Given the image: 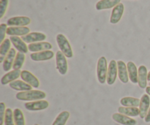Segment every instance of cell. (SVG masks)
<instances>
[{
  "label": "cell",
  "instance_id": "obj_1",
  "mask_svg": "<svg viewBox=\"0 0 150 125\" xmlns=\"http://www.w3.org/2000/svg\"><path fill=\"white\" fill-rule=\"evenodd\" d=\"M16 99L21 101H32L40 100L46 97V94L42 91L40 90H30L26 92H21L16 94Z\"/></svg>",
  "mask_w": 150,
  "mask_h": 125
},
{
  "label": "cell",
  "instance_id": "obj_2",
  "mask_svg": "<svg viewBox=\"0 0 150 125\" xmlns=\"http://www.w3.org/2000/svg\"><path fill=\"white\" fill-rule=\"evenodd\" d=\"M108 63L105 56L100 57L97 64V76L100 83L104 84L106 81L108 73Z\"/></svg>",
  "mask_w": 150,
  "mask_h": 125
},
{
  "label": "cell",
  "instance_id": "obj_3",
  "mask_svg": "<svg viewBox=\"0 0 150 125\" xmlns=\"http://www.w3.org/2000/svg\"><path fill=\"white\" fill-rule=\"evenodd\" d=\"M57 42L60 51H62L67 58L71 59L73 56V52L71 45L64 35L58 34L57 35Z\"/></svg>",
  "mask_w": 150,
  "mask_h": 125
},
{
  "label": "cell",
  "instance_id": "obj_4",
  "mask_svg": "<svg viewBox=\"0 0 150 125\" xmlns=\"http://www.w3.org/2000/svg\"><path fill=\"white\" fill-rule=\"evenodd\" d=\"M56 64H57V69L59 73L62 76H64L67 73V61L66 59V56L64 55L62 51H58L56 54Z\"/></svg>",
  "mask_w": 150,
  "mask_h": 125
},
{
  "label": "cell",
  "instance_id": "obj_5",
  "mask_svg": "<svg viewBox=\"0 0 150 125\" xmlns=\"http://www.w3.org/2000/svg\"><path fill=\"white\" fill-rule=\"evenodd\" d=\"M25 108L29 111H39L47 109L49 106V102L46 100H40L28 102L24 104Z\"/></svg>",
  "mask_w": 150,
  "mask_h": 125
},
{
  "label": "cell",
  "instance_id": "obj_6",
  "mask_svg": "<svg viewBox=\"0 0 150 125\" xmlns=\"http://www.w3.org/2000/svg\"><path fill=\"white\" fill-rule=\"evenodd\" d=\"M118 73L117 62L115 60H111L108 64V73H107L106 82L108 85H113L115 83Z\"/></svg>",
  "mask_w": 150,
  "mask_h": 125
},
{
  "label": "cell",
  "instance_id": "obj_7",
  "mask_svg": "<svg viewBox=\"0 0 150 125\" xmlns=\"http://www.w3.org/2000/svg\"><path fill=\"white\" fill-rule=\"evenodd\" d=\"M125 10V6L122 3H120L117 6L113 8L112 12H111V18H110V23L112 24H116L119 23L121 20L122 17L123 16Z\"/></svg>",
  "mask_w": 150,
  "mask_h": 125
},
{
  "label": "cell",
  "instance_id": "obj_8",
  "mask_svg": "<svg viewBox=\"0 0 150 125\" xmlns=\"http://www.w3.org/2000/svg\"><path fill=\"white\" fill-rule=\"evenodd\" d=\"M21 39L26 43H35V42H43L46 39V35L41 32H31L22 37Z\"/></svg>",
  "mask_w": 150,
  "mask_h": 125
},
{
  "label": "cell",
  "instance_id": "obj_9",
  "mask_svg": "<svg viewBox=\"0 0 150 125\" xmlns=\"http://www.w3.org/2000/svg\"><path fill=\"white\" fill-rule=\"evenodd\" d=\"M31 23V19L26 16H16L9 18L7 25L10 26H26Z\"/></svg>",
  "mask_w": 150,
  "mask_h": 125
},
{
  "label": "cell",
  "instance_id": "obj_10",
  "mask_svg": "<svg viewBox=\"0 0 150 125\" xmlns=\"http://www.w3.org/2000/svg\"><path fill=\"white\" fill-rule=\"evenodd\" d=\"M21 78L23 81L27 83L33 88H38L40 86V81L38 78L27 70H22Z\"/></svg>",
  "mask_w": 150,
  "mask_h": 125
},
{
  "label": "cell",
  "instance_id": "obj_11",
  "mask_svg": "<svg viewBox=\"0 0 150 125\" xmlns=\"http://www.w3.org/2000/svg\"><path fill=\"white\" fill-rule=\"evenodd\" d=\"M54 56V52L51 50H48V51H40V52L32 53L30 55V58L35 61H42L51 59Z\"/></svg>",
  "mask_w": 150,
  "mask_h": 125
},
{
  "label": "cell",
  "instance_id": "obj_12",
  "mask_svg": "<svg viewBox=\"0 0 150 125\" xmlns=\"http://www.w3.org/2000/svg\"><path fill=\"white\" fill-rule=\"evenodd\" d=\"M52 48V45L48 42H35V43L29 44V45H28L29 51L34 53L48 51V50H51Z\"/></svg>",
  "mask_w": 150,
  "mask_h": 125
},
{
  "label": "cell",
  "instance_id": "obj_13",
  "mask_svg": "<svg viewBox=\"0 0 150 125\" xmlns=\"http://www.w3.org/2000/svg\"><path fill=\"white\" fill-rule=\"evenodd\" d=\"M30 29L26 26H9L7 30V35L10 36H25L30 33Z\"/></svg>",
  "mask_w": 150,
  "mask_h": 125
},
{
  "label": "cell",
  "instance_id": "obj_14",
  "mask_svg": "<svg viewBox=\"0 0 150 125\" xmlns=\"http://www.w3.org/2000/svg\"><path fill=\"white\" fill-rule=\"evenodd\" d=\"M16 55H17V53H16V48H11L7 55L6 56L4 62L2 63V67L4 71L7 72L11 70Z\"/></svg>",
  "mask_w": 150,
  "mask_h": 125
},
{
  "label": "cell",
  "instance_id": "obj_15",
  "mask_svg": "<svg viewBox=\"0 0 150 125\" xmlns=\"http://www.w3.org/2000/svg\"><path fill=\"white\" fill-rule=\"evenodd\" d=\"M112 119L116 122L122 125H136L137 121L136 120L130 118V117L123 115L120 113H115L112 115Z\"/></svg>",
  "mask_w": 150,
  "mask_h": 125
},
{
  "label": "cell",
  "instance_id": "obj_16",
  "mask_svg": "<svg viewBox=\"0 0 150 125\" xmlns=\"http://www.w3.org/2000/svg\"><path fill=\"white\" fill-rule=\"evenodd\" d=\"M10 40L13 46L15 47L16 50H18V52L23 53L25 54L28 53V51H29L28 46L26 45V42L21 38L17 36H11L10 37Z\"/></svg>",
  "mask_w": 150,
  "mask_h": 125
},
{
  "label": "cell",
  "instance_id": "obj_17",
  "mask_svg": "<svg viewBox=\"0 0 150 125\" xmlns=\"http://www.w3.org/2000/svg\"><path fill=\"white\" fill-rule=\"evenodd\" d=\"M150 108V98L147 94H145L141 98L140 105H139V111H140L141 119H145L148 111Z\"/></svg>",
  "mask_w": 150,
  "mask_h": 125
},
{
  "label": "cell",
  "instance_id": "obj_18",
  "mask_svg": "<svg viewBox=\"0 0 150 125\" xmlns=\"http://www.w3.org/2000/svg\"><path fill=\"white\" fill-rule=\"evenodd\" d=\"M139 77H138V84L142 89H146L147 87L148 72L147 69L144 65H141L138 69Z\"/></svg>",
  "mask_w": 150,
  "mask_h": 125
},
{
  "label": "cell",
  "instance_id": "obj_19",
  "mask_svg": "<svg viewBox=\"0 0 150 125\" xmlns=\"http://www.w3.org/2000/svg\"><path fill=\"white\" fill-rule=\"evenodd\" d=\"M117 67H118V77L122 83H127L129 81L128 71H127V64L123 61H117Z\"/></svg>",
  "mask_w": 150,
  "mask_h": 125
},
{
  "label": "cell",
  "instance_id": "obj_20",
  "mask_svg": "<svg viewBox=\"0 0 150 125\" xmlns=\"http://www.w3.org/2000/svg\"><path fill=\"white\" fill-rule=\"evenodd\" d=\"M21 71L20 70H13L8 72L1 77V83L2 85H7L12 83L17 80L19 77H21Z\"/></svg>",
  "mask_w": 150,
  "mask_h": 125
},
{
  "label": "cell",
  "instance_id": "obj_21",
  "mask_svg": "<svg viewBox=\"0 0 150 125\" xmlns=\"http://www.w3.org/2000/svg\"><path fill=\"white\" fill-rule=\"evenodd\" d=\"M121 0H100L95 5L98 10H108V9L114 8L115 6L119 4Z\"/></svg>",
  "mask_w": 150,
  "mask_h": 125
},
{
  "label": "cell",
  "instance_id": "obj_22",
  "mask_svg": "<svg viewBox=\"0 0 150 125\" xmlns=\"http://www.w3.org/2000/svg\"><path fill=\"white\" fill-rule=\"evenodd\" d=\"M9 86L12 89L18 91V92H26V91L32 90V86L21 80L15 81L9 83Z\"/></svg>",
  "mask_w": 150,
  "mask_h": 125
},
{
  "label": "cell",
  "instance_id": "obj_23",
  "mask_svg": "<svg viewBox=\"0 0 150 125\" xmlns=\"http://www.w3.org/2000/svg\"><path fill=\"white\" fill-rule=\"evenodd\" d=\"M127 71H128L129 79L133 83H138V77H139V70L136 64L133 61H128L127 64Z\"/></svg>",
  "mask_w": 150,
  "mask_h": 125
},
{
  "label": "cell",
  "instance_id": "obj_24",
  "mask_svg": "<svg viewBox=\"0 0 150 125\" xmlns=\"http://www.w3.org/2000/svg\"><path fill=\"white\" fill-rule=\"evenodd\" d=\"M118 112L130 117H136L140 115L139 108H136V107H119Z\"/></svg>",
  "mask_w": 150,
  "mask_h": 125
},
{
  "label": "cell",
  "instance_id": "obj_25",
  "mask_svg": "<svg viewBox=\"0 0 150 125\" xmlns=\"http://www.w3.org/2000/svg\"><path fill=\"white\" fill-rule=\"evenodd\" d=\"M11 41L10 39H5L0 45V63H3L6 56L11 49Z\"/></svg>",
  "mask_w": 150,
  "mask_h": 125
},
{
  "label": "cell",
  "instance_id": "obj_26",
  "mask_svg": "<svg viewBox=\"0 0 150 125\" xmlns=\"http://www.w3.org/2000/svg\"><path fill=\"white\" fill-rule=\"evenodd\" d=\"M141 100L132 97H125L120 100V104L124 107H138L140 105Z\"/></svg>",
  "mask_w": 150,
  "mask_h": 125
},
{
  "label": "cell",
  "instance_id": "obj_27",
  "mask_svg": "<svg viewBox=\"0 0 150 125\" xmlns=\"http://www.w3.org/2000/svg\"><path fill=\"white\" fill-rule=\"evenodd\" d=\"M70 114L68 111H62L57 116L52 125H65L70 118Z\"/></svg>",
  "mask_w": 150,
  "mask_h": 125
},
{
  "label": "cell",
  "instance_id": "obj_28",
  "mask_svg": "<svg viewBox=\"0 0 150 125\" xmlns=\"http://www.w3.org/2000/svg\"><path fill=\"white\" fill-rule=\"evenodd\" d=\"M13 116H14L15 125H26L24 115L21 110L19 108H16L13 111Z\"/></svg>",
  "mask_w": 150,
  "mask_h": 125
},
{
  "label": "cell",
  "instance_id": "obj_29",
  "mask_svg": "<svg viewBox=\"0 0 150 125\" xmlns=\"http://www.w3.org/2000/svg\"><path fill=\"white\" fill-rule=\"evenodd\" d=\"M25 59H26L25 54H23V53L21 52L17 53V55H16V59H15L14 63H13V70H21L23 64H24Z\"/></svg>",
  "mask_w": 150,
  "mask_h": 125
},
{
  "label": "cell",
  "instance_id": "obj_30",
  "mask_svg": "<svg viewBox=\"0 0 150 125\" xmlns=\"http://www.w3.org/2000/svg\"><path fill=\"white\" fill-rule=\"evenodd\" d=\"M4 125H15L13 111L10 108H7L4 117Z\"/></svg>",
  "mask_w": 150,
  "mask_h": 125
},
{
  "label": "cell",
  "instance_id": "obj_31",
  "mask_svg": "<svg viewBox=\"0 0 150 125\" xmlns=\"http://www.w3.org/2000/svg\"><path fill=\"white\" fill-rule=\"evenodd\" d=\"M8 0H0V18H3L8 7Z\"/></svg>",
  "mask_w": 150,
  "mask_h": 125
},
{
  "label": "cell",
  "instance_id": "obj_32",
  "mask_svg": "<svg viewBox=\"0 0 150 125\" xmlns=\"http://www.w3.org/2000/svg\"><path fill=\"white\" fill-rule=\"evenodd\" d=\"M7 25L5 23H1L0 25V42H2L5 40V35L7 34Z\"/></svg>",
  "mask_w": 150,
  "mask_h": 125
},
{
  "label": "cell",
  "instance_id": "obj_33",
  "mask_svg": "<svg viewBox=\"0 0 150 125\" xmlns=\"http://www.w3.org/2000/svg\"><path fill=\"white\" fill-rule=\"evenodd\" d=\"M6 112V105L4 102L0 103V125L4 124Z\"/></svg>",
  "mask_w": 150,
  "mask_h": 125
},
{
  "label": "cell",
  "instance_id": "obj_34",
  "mask_svg": "<svg viewBox=\"0 0 150 125\" xmlns=\"http://www.w3.org/2000/svg\"><path fill=\"white\" fill-rule=\"evenodd\" d=\"M144 121H145V122H146V123H149L150 122V108H149V111H148L147 114H146V117H145Z\"/></svg>",
  "mask_w": 150,
  "mask_h": 125
},
{
  "label": "cell",
  "instance_id": "obj_35",
  "mask_svg": "<svg viewBox=\"0 0 150 125\" xmlns=\"http://www.w3.org/2000/svg\"><path fill=\"white\" fill-rule=\"evenodd\" d=\"M146 93L149 96H150V86H147V87L146 88Z\"/></svg>",
  "mask_w": 150,
  "mask_h": 125
},
{
  "label": "cell",
  "instance_id": "obj_36",
  "mask_svg": "<svg viewBox=\"0 0 150 125\" xmlns=\"http://www.w3.org/2000/svg\"><path fill=\"white\" fill-rule=\"evenodd\" d=\"M148 81L150 82V71L148 73Z\"/></svg>",
  "mask_w": 150,
  "mask_h": 125
},
{
  "label": "cell",
  "instance_id": "obj_37",
  "mask_svg": "<svg viewBox=\"0 0 150 125\" xmlns=\"http://www.w3.org/2000/svg\"><path fill=\"white\" fill-rule=\"evenodd\" d=\"M34 125H39V124H34Z\"/></svg>",
  "mask_w": 150,
  "mask_h": 125
},
{
  "label": "cell",
  "instance_id": "obj_38",
  "mask_svg": "<svg viewBox=\"0 0 150 125\" xmlns=\"http://www.w3.org/2000/svg\"><path fill=\"white\" fill-rule=\"evenodd\" d=\"M149 86H150V82H149Z\"/></svg>",
  "mask_w": 150,
  "mask_h": 125
}]
</instances>
